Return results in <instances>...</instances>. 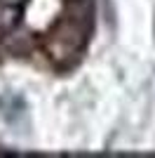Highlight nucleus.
Listing matches in <instances>:
<instances>
[{"mask_svg": "<svg viewBox=\"0 0 155 158\" xmlns=\"http://www.w3.org/2000/svg\"><path fill=\"white\" fill-rule=\"evenodd\" d=\"M97 0H0V66L68 76L85 61Z\"/></svg>", "mask_w": 155, "mask_h": 158, "instance_id": "obj_1", "label": "nucleus"}]
</instances>
